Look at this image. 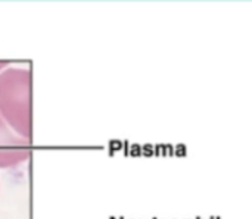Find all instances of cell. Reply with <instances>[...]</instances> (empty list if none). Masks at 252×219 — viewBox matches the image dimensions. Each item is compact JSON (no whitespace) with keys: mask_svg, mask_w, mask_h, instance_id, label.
Segmentation results:
<instances>
[{"mask_svg":"<svg viewBox=\"0 0 252 219\" xmlns=\"http://www.w3.org/2000/svg\"><path fill=\"white\" fill-rule=\"evenodd\" d=\"M0 116L22 138H32V72L7 66L0 72Z\"/></svg>","mask_w":252,"mask_h":219,"instance_id":"6da1fadb","label":"cell"},{"mask_svg":"<svg viewBox=\"0 0 252 219\" xmlns=\"http://www.w3.org/2000/svg\"><path fill=\"white\" fill-rule=\"evenodd\" d=\"M31 141L16 134L0 116V168H15L31 158Z\"/></svg>","mask_w":252,"mask_h":219,"instance_id":"7a4b0ae2","label":"cell"},{"mask_svg":"<svg viewBox=\"0 0 252 219\" xmlns=\"http://www.w3.org/2000/svg\"><path fill=\"white\" fill-rule=\"evenodd\" d=\"M9 63H10V62H7V60H0V72H1L3 69H6Z\"/></svg>","mask_w":252,"mask_h":219,"instance_id":"3957f363","label":"cell"}]
</instances>
